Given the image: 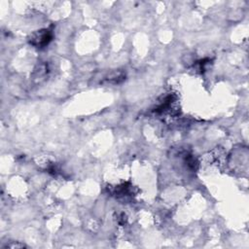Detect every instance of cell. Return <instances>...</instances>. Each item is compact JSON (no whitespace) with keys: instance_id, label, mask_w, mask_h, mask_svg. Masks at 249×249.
Instances as JSON below:
<instances>
[{"instance_id":"cell-1","label":"cell","mask_w":249,"mask_h":249,"mask_svg":"<svg viewBox=\"0 0 249 249\" xmlns=\"http://www.w3.org/2000/svg\"><path fill=\"white\" fill-rule=\"evenodd\" d=\"M53 38V33L49 29H42L38 30L37 32L33 33L30 38V43L35 47H45L50 43Z\"/></svg>"}]
</instances>
